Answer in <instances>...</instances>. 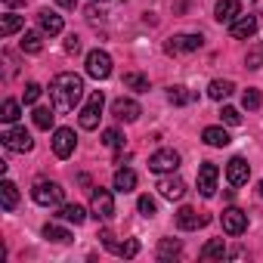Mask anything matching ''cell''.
Listing matches in <instances>:
<instances>
[{
	"instance_id": "cell-1",
	"label": "cell",
	"mask_w": 263,
	"mask_h": 263,
	"mask_svg": "<svg viewBox=\"0 0 263 263\" xmlns=\"http://www.w3.org/2000/svg\"><path fill=\"white\" fill-rule=\"evenodd\" d=\"M84 96V78L74 74V71H59L53 81H50V102L56 108V115H65V111H74V105L81 102Z\"/></svg>"
},
{
	"instance_id": "cell-2",
	"label": "cell",
	"mask_w": 263,
	"mask_h": 263,
	"mask_svg": "<svg viewBox=\"0 0 263 263\" xmlns=\"http://www.w3.org/2000/svg\"><path fill=\"white\" fill-rule=\"evenodd\" d=\"M31 198H34L37 204H44V208H56V204H62L65 189H62L59 183H53V180H41V183H34Z\"/></svg>"
},
{
	"instance_id": "cell-3",
	"label": "cell",
	"mask_w": 263,
	"mask_h": 263,
	"mask_svg": "<svg viewBox=\"0 0 263 263\" xmlns=\"http://www.w3.org/2000/svg\"><path fill=\"white\" fill-rule=\"evenodd\" d=\"M0 140H4V146L10 152H31L34 149V140L25 127H7L4 134H0Z\"/></svg>"
},
{
	"instance_id": "cell-4",
	"label": "cell",
	"mask_w": 263,
	"mask_h": 263,
	"mask_svg": "<svg viewBox=\"0 0 263 263\" xmlns=\"http://www.w3.org/2000/svg\"><path fill=\"white\" fill-rule=\"evenodd\" d=\"M201 44H204L201 34H174V37L164 44V50H167V56H186V53L201 50Z\"/></svg>"
},
{
	"instance_id": "cell-5",
	"label": "cell",
	"mask_w": 263,
	"mask_h": 263,
	"mask_svg": "<svg viewBox=\"0 0 263 263\" xmlns=\"http://www.w3.org/2000/svg\"><path fill=\"white\" fill-rule=\"evenodd\" d=\"M102 90H96V93H90V99H87V105L81 108V127L84 130H96L99 127V115H102Z\"/></svg>"
},
{
	"instance_id": "cell-6",
	"label": "cell",
	"mask_w": 263,
	"mask_h": 263,
	"mask_svg": "<svg viewBox=\"0 0 263 263\" xmlns=\"http://www.w3.org/2000/svg\"><path fill=\"white\" fill-rule=\"evenodd\" d=\"M87 74L96 81H105L111 74V56L105 50H90L87 53Z\"/></svg>"
},
{
	"instance_id": "cell-7",
	"label": "cell",
	"mask_w": 263,
	"mask_h": 263,
	"mask_svg": "<svg viewBox=\"0 0 263 263\" xmlns=\"http://www.w3.org/2000/svg\"><path fill=\"white\" fill-rule=\"evenodd\" d=\"M90 214H93L96 220H111V217H115V198H111L108 189H93Z\"/></svg>"
},
{
	"instance_id": "cell-8",
	"label": "cell",
	"mask_w": 263,
	"mask_h": 263,
	"mask_svg": "<svg viewBox=\"0 0 263 263\" xmlns=\"http://www.w3.org/2000/svg\"><path fill=\"white\" fill-rule=\"evenodd\" d=\"M220 223H223V232L226 235H241L248 229V214L241 208H226L220 214Z\"/></svg>"
},
{
	"instance_id": "cell-9",
	"label": "cell",
	"mask_w": 263,
	"mask_h": 263,
	"mask_svg": "<svg viewBox=\"0 0 263 263\" xmlns=\"http://www.w3.org/2000/svg\"><path fill=\"white\" fill-rule=\"evenodd\" d=\"M177 167H180V155L174 149H158L149 158V171H155V174H174Z\"/></svg>"
},
{
	"instance_id": "cell-10",
	"label": "cell",
	"mask_w": 263,
	"mask_h": 263,
	"mask_svg": "<svg viewBox=\"0 0 263 263\" xmlns=\"http://www.w3.org/2000/svg\"><path fill=\"white\" fill-rule=\"evenodd\" d=\"M111 115L118 118V121H137L140 115H143V108H140V102L137 99H127V96H121V99H115L111 102Z\"/></svg>"
},
{
	"instance_id": "cell-11",
	"label": "cell",
	"mask_w": 263,
	"mask_h": 263,
	"mask_svg": "<svg viewBox=\"0 0 263 263\" xmlns=\"http://www.w3.org/2000/svg\"><path fill=\"white\" fill-rule=\"evenodd\" d=\"M74 146H78V140H74V130H68V127H59L56 134H53V152H56V158H68V155L74 152Z\"/></svg>"
},
{
	"instance_id": "cell-12",
	"label": "cell",
	"mask_w": 263,
	"mask_h": 263,
	"mask_svg": "<svg viewBox=\"0 0 263 263\" xmlns=\"http://www.w3.org/2000/svg\"><path fill=\"white\" fill-rule=\"evenodd\" d=\"M217 177H220V171H217V164H211V161H204V164L198 167V192H201L204 198H211V195L217 192Z\"/></svg>"
},
{
	"instance_id": "cell-13",
	"label": "cell",
	"mask_w": 263,
	"mask_h": 263,
	"mask_svg": "<svg viewBox=\"0 0 263 263\" xmlns=\"http://www.w3.org/2000/svg\"><path fill=\"white\" fill-rule=\"evenodd\" d=\"M238 16H241V4H238V0H217L214 19H217L220 25H232Z\"/></svg>"
},
{
	"instance_id": "cell-14",
	"label": "cell",
	"mask_w": 263,
	"mask_h": 263,
	"mask_svg": "<svg viewBox=\"0 0 263 263\" xmlns=\"http://www.w3.org/2000/svg\"><path fill=\"white\" fill-rule=\"evenodd\" d=\"M248 177H251V167H248V161L235 155V158L226 164V180H229V186H245V183H248Z\"/></svg>"
},
{
	"instance_id": "cell-15",
	"label": "cell",
	"mask_w": 263,
	"mask_h": 263,
	"mask_svg": "<svg viewBox=\"0 0 263 263\" xmlns=\"http://www.w3.org/2000/svg\"><path fill=\"white\" fill-rule=\"evenodd\" d=\"M158 192H161V198H167V201H180V198L186 195V183H183L180 177H161V180H158Z\"/></svg>"
},
{
	"instance_id": "cell-16",
	"label": "cell",
	"mask_w": 263,
	"mask_h": 263,
	"mask_svg": "<svg viewBox=\"0 0 263 263\" xmlns=\"http://www.w3.org/2000/svg\"><path fill=\"white\" fill-rule=\"evenodd\" d=\"M204 223H208V217H204V214H198L195 208H180V211H177V226H180L183 232L201 229Z\"/></svg>"
},
{
	"instance_id": "cell-17",
	"label": "cell",
	"mask_w": 263,
	"mask_h": 263,
	"mask_svg": "<svg viewBox=\"0 0 263 263\" xmlns=\"http://www.w3.org/2000/svg\"><path fill=\"white\" fill-rule=\"evenodd\" d=\"M229 34H232L235 41L254 37V34H257V16H238V19L229 25Z\"/></svg>"
},
{
	"instance_id": "cell-18",
	"label": "cell",
	"mask_w": 263,
	"mask_h": 263,
	"mask_svg": "<svg viewBox=\"0 0 263 263\" xmlns=\"http://www.w3.org/2000/svg\"><path fill=\"white\" fill-rule=\"evenodd\" d=\"M115 189L118 192H134L137 189V174L130 167H118L115 171Z\"/></svg>"
},
{
	"instance_id": "cell-19",
	"label": "cell",
	"mask_w": 263,
	"mask_h": 263,
	"mask_svg": "<svg viewBox=\"0 0 263 263\" xmlns=\"http://www.w3.org/2000/svg\"><path fill=\"white\" fill-rule=\"evenodd\" d=\"M37 22H41V28H44L47 34H59V31H62V16L53 13V10H41V13H37Z\"/></svg>"
},
{
	"instance_id": "cell-20",
	"label": "cell",
	"mask_w": 263,
	"mask_h": 263,
	"mask_svg": "<svg viewBox=\"0 0 263 263\" xmlns=\"http://www.w3.org/2000/svg\"><path fill=\"white\" fill-rule=\"evenodd\" d=\"M59 220H65V223H74V226H81L84 220H87V211L81 208V204H59V214H56Z\"/></svg>"
},
{
	"instance_id": "cell-21",
	"label": "cell",
	"mask_w": 263,
	"mask_h": 263,
	"mask_svg": "<svg viewBox=\"0 0 263 263\" xmlns=\"http://www.w3.org/2000/svg\"><path fill=\"white\" fill-rule=\"evenodd\" d=\"M0 201H4V211H16V204H19V186L13 180H4V186H0Z\"/></svg>"
},
{
	"instance_id": "cell-22",
	"label": "cell",
	"mask_w": 263,
	"mask_h": 263,
	"mask_svg": "<svg viewBox=\"0 0 263 263\" xmlns=\"http://www.w3.org/2000/svg\"><path fill=\"white\" fill-rule=\"evenodd\" d=\"M201 140H204L208 146H217V149L232 143V140H229V134H226L223 127H204V130H201Z\"/></svg>"
},
{
	"instance_id": "cell-23",
	"label": "cell",
	"mask_w": 263,
	"mask_h": 263,
	"mask_svg": "<svg viewBox=\"0 0 263 263\" xmlns=\"http://www.w3.org/2000/svg\"><path fill=\"white\" fill-rule=\"evenodd\" d=\"M22 28H25V19L16 16V13H7L4 19H0V34H4V37H13V34L22 31Z\"/></svg>"
},
{
	"instance_id": "cell-24",
	"label": "cell",
	"mask_w": 263,
	"mask_h": 263,
	"mask_svg": "<svg viewBox=\"0 0 263 263\" xmlns=\"http://www.w3.org/2000/svg\"><path fill=\"white\" fill-rule=\"evenodd\" d=\"M232 90H235V84H232V81H211V84H208V96H211V99H217V102H220V99H229V96H232Z\"/></svg>"
},
{
	"instance_id": "cell-25",
	"label": "cell",
	"mask_w": 263,
	"mask_h": 263,
	"mask_svg": "<svg viewBox=\"0 0 263 263\" xmlns=\"http://www.w3.org/2000/svg\"><path fill=\"white\" fill-rule=\"evenodd\" d=\"M229 251H226V245H223V238H211L204 248H201V260H223Z\"/></svg>"
},
{
	"instance_id": "cell-26",
	"label": "cell",
	"mask_w": 263,
	"mask_h": 263,
	"mask_svg": "<svg viewBox=\"0 0 263 263\" xmlns=\"http://www.w3.org/2000/svg\"><path fill=\"white\" fill-rule=\"evenodd\" d=\"M44 238H50V241H56V245H68V241H71V232L62 229L59 223H47V226H44Z\"/></svg>"
},
{
	"instance_id": "cell-27",
	"label": "cell",
	"mask_w": 263,
	"mask_h": 263,
	"mask_svg": "<svg viewBox=\"0 0 263 263\" xmlns=\"http://www.w3.org/2000/svg\"><path fill=\"white\" fill-rule=\"evenodd\" d=\"M192 99H195V93H189V87H180V84H177V87L167 90V102H171V105H189Z\"/></svg>"
},
{
	"instance_id": "cell-28",
	"label": "cell",
	"mask_w": 263,
	"mask_h": 263,
	"mask_svg": "<svg viewBox=\"0 0 263 263\" xmlns=\"http://www.w3.org/2000/svg\"><path fill=\"white\" fill-rule=\"evenodd\" d=\"M245 65L254 71V68H263V41H257V44H251L248 47V53H245Z\"/></svg>"
},
{
	"instance_id": "cell-29",
	"label": "cell",
	"mask_w": 263,
	"mask_h": 263,
	"mask_svg": "<svg viewBox=\"0 0 263 263\" xmlns=\"http://www.w3.org/2000/svg\"><path fill=\"white\" fill-rule=\"evenodd\" d=\"M53 118H56V108H47V105H37L34 108V127L50 130L53 127Z\"/></svg>"
},
{
	"instance_id": "cell-30",
	"label": "cell",
	"mask_w": 263,
	"mask_h": 263,
	"mask_svg": "<svg viewBox=\"0 0 263 263\" xmlns=\"http://www.w3.org/2000/svg\"><path fill=\"white\" fill-rule=\"evenodd\" d=\"M180 251H183L180 238H161V245H158V260H171V257H177Z\"/></svg>"
},
{
	"instance_id": "cell-31",
	"label": "cell",
	"mask_w": 263,
	"mask_h": 263,
	"mask_svg": "<svg viewBox=\"0 0 263 263\" xmlns=\"http://www.w3.org/2000/svg\"><path fill=\"white\" fill-rule=\"evenodd\" d=\"M124 87L137 90V93H146V90H149V78H146V74H137V71H127V74H124Z\"/></svg>"
},
{
	"instance_id": "cell-32",
	"label": "cell",
	"mask_w": 263,
	"mask_h": 263,
	"mask_svg": "<svg viewBox=\"0 0 263 263\" xmlns=\"http://www.w3.org/2000/svg\"><path fill=\"white\" fill-rule=\"evenodd\" d=\"M41 50H44L41 34H37V31H25V34H22V53H31V56H34V53H41Z\"/></svg>"
},
{
	"instance_id": "cell-33",
	"label": "cell",
	"mask_w": 263,
	"mask_h": 263,
	"mask_svg": "<svg viewBox=\"0 0 263 263\" xmlns=\"http://www.w3.org/2000/svg\"><path fill=\"white\" fill-rule=\"evenodd\" d=\"M0 121H4V124H16L19 121V102L16 99L4 102V108H0Z\"/></svg>"
},
{
	"instance_id": "cell-34",
	"label": "cell",
	"mask_w": 263,
	"mask_h": 263,
	"mask_svg": "<svg viewBox=\"0 0 263 263\" xmlns=\"http://www.w3.org/2000/svg\"><path fill=\"white\" fill-rule=\"evenodd\" d=\"M115 254H118V257H124V260L137 257V254H140V241H137V238H127L124 245H115Z\"/></svg>"
},
{
	"instance_id": "cell-35",
	"label": "cell",
	"mask_w": 263,
	"mask_h": 263,
	"mask_svg": "<svg viewBox=\"0 0 263 263\" xmlns=\"http://www.w3.org/2000/svg\"><path fill=\"white\" fill-rule=\"evenodd\" d=\"M260 102H263V96H260V90H257V87H248V90L241 93V105H245L248 111L260 108Z\"/></svg>"
},
{
	"instance_id": "cell-36",
	"label": "cell",
	"mask_w": 263,
	"mask_h": 263,
	"mask_svg": "<svg viewBox=\"0 0 263 263\" xmlns=\"http://www.w3.org/2000/svg\"><path fill=\"white\" fill-rule=\"evenodd\" d=\"M137 208H140V214H143V217H155V211H158V204H155V198H152V195H140Z\"/></svg>"
},
{
	"instance_id": "cell-37",
	"label": "cell",
	"mask_w": 263,
	"mask_h": 263,
	"mask_svg": "<svg viewBox=\"0 0 263 263\" xmlns=\"http://www.w3.org/2000/svg\"><path fill=\"white\" fill-rule=\"evenodd\" d=\"M102 146H108V149L124 146V134H121V130H105V134H102Z\"/></svg>"
},
{
	"instance_id": "cell-38",
	"label": "cell",
	"mask_w": 263,
	"mask_h": 263,
	"mask_svg": "<svg viewBox=\"0 0 263 263\" xmlns=\"http://www.w3.org/2000/svg\"><path fill=\"white\" fill-rule=\"evenodd\" d=\"M220 118H223V124H229V127H235V124H241V115H238V108H232V105H223V111H220Z\"/></svg>"
},
{
	"instance_id": "cell-39",
	"label": "cell",
	"mask_w": 263,
	"mask_h": 263,
	"mask_svg": "<svg viewBox=\"0 0 263 263\" xmlns=\"http://www.w3.org/2000/svg\"><path fill=\"white\" fill-rule=\"evenodd\" d=\"M37 96H41V84H25V105H34L37 102Z\"/></svg>"
},
{
	"instance_id": "cell-40",
	"label": "cell",
	"mask_w": 263,
	"mask_h": 263,
	"mask_svg": "<svg viewBox=\"0 0 263 263\" xmlns=\"http://www.w3.org/2000/svg\"><path fill=\"white\" fill-rule=\"evenodd\" d=\"M65 53H81V37L78 34H68L65 37Z\"/></svg>"
},
{
	"instance_id": "cell-41",
	"label": "cell",
	"mask_w": 263,
	"mask_h": 263,
	"mask_svg": "<svg viewBox=\"0 0 263 263\" xmlns=\"http://www.w3.org/2000/svg\"><path fill=\"white\" fill-rule=\"evenodd\" d=\"M56 4H59L62 10H74V7H78V0H56Z\"/></svg>"
},
{
	"instance_id": "cell-42",
	"label": "cell",
	"mask_w": 263,
	"mask_h": 263,
	"mask_svg": "<svg viewBox=\"0 0 263 263\" xmlns=\"http://www.w3.org/2000/svg\"><path fill=\"white\" fill-rule=\"evenodd\" d=\"M257 10H260V13H263V0H257Z\"/></svg>"
},
{
	"instance_id": "cell-43",
	"label": "cell",
	"mask_w": 263,
	"mask_h": 263,
	"mask_svg": "<svg viewBox=\"0 0 263 263\" xmlns=\"http://www.w3.org/2000/svg\"><path fill=\"white\" fill-rule=\"evenodd\" d=\"M257 192H260V195H263V180H260V186H257Z\"/></svg>"
},
{
	"instance_id": "cell-44",
	"label": "cell",
	"mask_w": 263,
	"mask_h": 263,
	"mask_svg": "<svg viewBox=\"0 0 263 263\" xmlns=\"http://www.w3.org/2000/svg\"><path fill=\"white\" fill-rule=\"evenodd\" d=\"M7 4H10V7H16V4H19V0H7Z\"/></svg>"
}]
</instances>
